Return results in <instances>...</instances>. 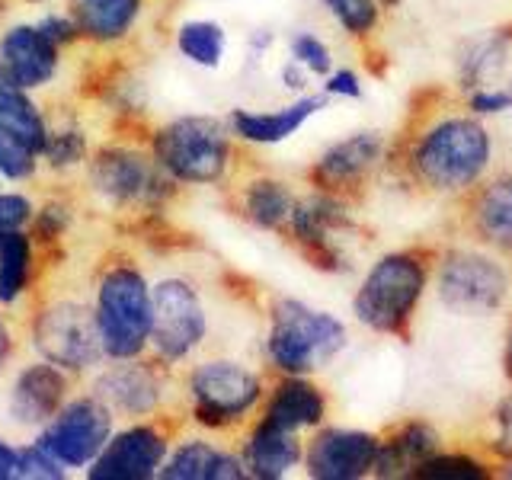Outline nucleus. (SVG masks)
<instances>
[{
	"label": "nucleus",
	"instance_id": "nucleus-1",
	"mask_svg": "<svg viewBox=\"0 0 512 480\" xmlns=\"http://www.w3.org/2000/svg\"><path fill=\"white\" fill-rule=\"evenodd\" d=\"M96 330L103 356L138 359L151 340V285L135 266H112L96 288Z\"/></svg>",
	"mask_w": 512,
	"mask_h": 480
},
{
	"label": "nucleus",
	"instance_id": "nucleus-2",
	"mask_svg": "<svg viewBox=\"0 0 512 480\" xmlns=\"http://www.w3.org/2000/svg\"><path fill=\"white\" fill-rule=\"evenodd\" d=\"M343 346L346 330L336 317L292 298L276 301L266 340V352L276 368L288 375H308L314 368H324Z\"/></svg>",
	"mask_w": 512,
	"mask_h": 480
},
{
	"label": "nucleus",
	"instance_id": "nucleus-3",
	"mask_svg": "<svg viewBox=\"0 0 512 480\" xmlns=\"http://www.w3.org/2000/svg\"><path fill=\"white\" fill-rule=\"evenodd\" d=\"M154 164L176 183H218L231 160L228 128L208 116H183L154 135Z\"/></svg>",
	"mask_w": 512,
	"mask_h": 480
},
{
	"label": "nucleus",
	"instance_id": "nucleus-4",
	"mask_svg": "<svg viewBox=\"0 0 512 480\" xmlns=\"http://www.w3.org/2000/svg\"><path fill=\"white\" fill-rule=\"evenodd\" d=\"M423 266L407 253H391L368 272L352 311L365 327L378 333H400L423 295Z\"/></svg>",
	"mask_w": 512,
	"mask_h": 480
},
{
	"label": "nucleus",
	"instance_id": "nucleus-5",
	"mask_svg": "<svg viewBox=\"0 0 512 480\" xmlns=\"http://www.w3.org/2000/svg\"><path fill=\"white\" fill-rule=\"evenodd\" d=\"M490 160V138L471 119H448L436 125L416 148V170L439 189L471 186Z\"/></svg>",
	"mask_w": 512,
	"mask_h": 480
},
{
	"label": "nucleus",
	"instance_id": "nucleus-6",
	"mask_svg": "<svg viewBox=\"0 0 512 480\" xmlns=\"http://www.w3.org/2000/svg\"><path fill=\"white\" fill-rule=\"evenodd\" d=\"M208 330V317L199 292L186 279L170 276L151 288V340L154 356L173 365L199 349Z\"/></svg>",
	"mask_w": 512,
	"mask_h": 480
},
{
	"label": "nucleus",
	"instance_id": "nucleus-7",
	"mask_svg": "<svg viewBox=\"0 0 512 480\" xmlns=\"http://www.w3.org/2000/svg\"><path fill=\"white\" fill-rule=\"evenodd\" d=\"M263 384L247 365L212 359L199 362L189 372V397H192V420L208 429H224L247 416L260 400Z\"/></svg>",
	"mask_w": 512,
	"mask_h": 480
},
{
	"label": "nucleus",
	"instance_id": "nucleus-8",
	"mask_svg": "<svg viewBox=\"0 0 512 480\" xmlns=\"http://www.w3.org/2000/svg\"><path fill=\"white\" fill-rule=\"evenodd\" d=\"M32 343L45 362L64 368V372H84V368L106 359L93 308L71 298L48 304L36 314Z\"/></svg>",
	"mask_w": 512,
	"mask_h": 480
},
{
	"label": "nucleus",
	"instance_id": "nucleus-9",
	"mask_svg": "<svg viewBox=\"0 0 512 480\" xmlns=\"http://www.w3.org/2000/svg\"><path fill=\"white\" fill-rule=\"evenodd\" d=\"M112 436V410L100 397H77L61 404L45 423L39 445L64 468H87Z\"/></svg>",
	"mask_w": 512,
	"mask_h": 480
},
{
	"label": "nucleus",
	"instance_id": "nucleus-10",
	"mask_svg": "<svg viewBox=\"0 0 512 480\" xmlns=\"http://www.w3.org/2000/svg\"><path fill=\"white\" fill-rule=\"evenodd\" d=\"M90 186L112 205H157L173 192V180L132 148H103L90 160Z\"/></svg>",
	"mask_w": 512,
	"mask_h": 480
},
{
	"label": "nucleus",
	"instance_id": "nucleus-11",
	"mask_svg": "<svg viewBox=\"0 0 512 480\" xmlns=\"http://www.w3.org/2000/svg\"><path fill=\"white\" fill-rule=\"evenodd\" d=\"M48 125L20 87H0V176L29 180L45 151Z\"/></svg>",
	"mask_w": 512,
	"mask_h": 480
},
{
	"label": "nucleus",
	"instance_id": "nucleus-12",
	"mask_svg": "<svg viewBox=\"0 0 512 480\" xmlns=\"http://www.w3.org/2000/svg\"><path fill=\"white\" fill-rule=\"evenodd\" d=\"M167 458V439L154 426H128L109 436L100 455L90 461V480H151Z\"/></svg>",
	"mask_w": 512,
	"mask_h": 480
},
{
	"label": "nucleus",
	"instance_id": "nucleus-13",
	"mask_svg": "<svg viewBox=\"0 0 512 480\" xmlns=\"http://www.w3.org/2000/svg\"><path fill=\"white\" fill-rule=\"evenodd\" d=\"M442 301L452 311L464 314H487L506 295V276L493 260L477 253L452 256L442 269Z\"/></svg>",
	"mask_w": 512,
	"mask_h": 480
},
{
	"label": "nucleus",
	"instance_id": "nucleus-14",
	"mask_svg": "<svg viewBox=\"0 0 512 480\" xmlns=\"http://www.w3.org/2000/svg\"><path fill=\"white\" fill-rule=\"evenodd\" d=\"M378 439L368 432L327 429L308 448V474L317 480H356L375 468Z\"/></svg>",
	"mask_w": 512,
	"mask_h": 480
},
{
	"label": "nucleus",
	"instance_id": "nucleus-15",
	"mask_svg": "<svg viewBox=\"0 0 512 480\" xmlns=\"http://www.w3.org/2000/svg\"><path fill=\"white\" fill-rule=\"evenodd\" d=\"M0 64L13 87H45L58 71V45L39 26H13L0 39Z\"/></svg>",
	"mask_w": 512,
	"mask_h": 480
},
{
	"label": "nucleus",
	"instance_id": "nucleus-16",
	"mask_svg": "<svg viewBox=\"0 0 512 480\" xmlns=\"http://www.w3.org/2000/svg\"><path fill=\"white\" fill-rule=\"evenodd\" d=\"M288 221H292V231L298 237L301 250L308 253V260L317 269H343L340 253H336L333 240H330L333 231H340L349 224L340 202H333L330 196H317L311 202H295Z\"/></svg>",
	"mask_w": 512,
	"mask_h": 480
},
{
	"label": "nucleus",
	"instance_id": "nucleus-17",
	"mask_svg": "<svg viewBox=\"0 0 512 480\" xmlns=\"http://www.w3.org/2000/svg\"><path fill=\"white\" fill-rule=\"evenodd\" d=\"M68 397V375L52 362L26 365L13 381L10 410L20 423H48Z\"/></svg>",
	"mask_w": 512,
	"mask_h": 480
},
{
	"label": "nucleus",
	"instance_id": "nucleus-18",
	"mask_svg": "<svg viewBox=\"0 0 512 480\" xmlns=\"http://www.w3.org/2000/svg\"><path fill=\"white\" fill-rule=\"evenodd\" d=\"M96 397L112 413H128V416H144L160 404V381L154 368L141 365L135 359H125L122 365L109 368L106 375L96 381Z\"/></svg>",
	"mask_w": 512,
	"mask_h": 480
},
{
	"label": "nucleus",
	"instance_id": "nucleus-19",
	"mask_svg": "<svg viewBox=\"0 0 512 480\" xmlns=\"http://www.w3.org/2000/svg\"><path fill=\"white\" fill-rule=\"evenodd\" d=\"M324 106H327V96H304V100L285 106L279 112L234 109L231 112V128H234L237 138H244L250 144H279L285 138H292L298 128Z\"/></svg>",
	"mask_w": 512,
	"mask_h": 480
},
{
	"label": "nucleus",
	"instance_id": "nucleus-20",
	"mask_svg": "<svg viewBox=\"0 0 512 480\" xmlns=\"http://www.w3.org/2000/svg\"><path fill=\"white\" fill-rule=\"evenodd\" d=\"M298 461H301V442L295 432L269 423L263 416V423L250 432L247 448H244L247 474L260 480H279L292 471Z\"/></svg>",
	"mask_w": 512,
	"mask_h": 480
},
{
	"label": "nucleus",
	"instance_id": "nucleus-21",
	"mask_svg": "<svg viewBox=\"0 0 512 480\" xmlns=\"http://www.w3.org/2000/svg\"><path fill=\"white\" fill-rule=\"evenodd\" d=\"M164 480H240L247 477L244 461L221 452V448L208 445L202 439L183 442L170 458L160 464V474Z\"/></svg>",
	"mask_w": 512,
	"mask_h": 480
},
{
	"label": "nucleus",
	"instance_id": "nucleus-22",
	"mask_svg": "<svg viewBox=\"0 0 512 480\" xmlns=\"http://www.w3.org/2000/svg\"><path fill=\"white\" fill-rule=\"evenodd\" d=\"M378 157H381V138L372 132H359L340 144H333V148L317 160L314 180L317 186H327V189L352 186L375 167Z\"/></svg>",
	"mask_w": 512,
	"mask_h": 480
},
{
	"label": "nucleus",
	"instance_id": "nucleus-23",
	"mask_svg": "<svg viewBox=\"0 0 512 480\" xmlns=\"http://www.w3.org/2000/svg\"><path fill=\"white\" fill-rule=\"evenodd\" d=\"M141 13V0H71V16L80 36L93 42H119Z\"/></svg>",
	"mask_w": 512,
	"mask_h": 480
},
{
	"label": "nucleus",
	"instance_id": "nucleus-24",
	"mask_svg": "<svg viewBox=\"0 0 512 480\" xmlns=\"http://www.w3.org/2000/svg\"><path fill=\"white\" fill-rule=\"evenodd\" d=\"M324 394H320L314 384H308L304 378L292 375L288 381H282L276 391H272V400L266 407V420L276 423L282 429H304V426H317L324 420Z\"/></svg>",
	"mask_w": 512,
	"mask_h": 480
},
{
	"label": "nucleus",
	"instance_id": "nucleus-25",
	"mask_svg": "<svg viewBox=\"0 0 512 480\" xmlns=\"http://www.w3.org/2000/svg\"><path fill=\"white\" fill-rule=\"evenodd\" d=\"M439 436L426 426H407L400 429L391 442L378 445V458H375V474L378 477H400L410 474L416 464L426 461L429 455H436Z\"/></svg>",
	"mask_w": 512,
	"mask_h": 480
},
{
	"label": "nucleus",
	"instance_id": "nucleus-26",
	"mask_svg": "<svg viewBox=\"0 0 512 480\" xmlns=\"http://www.w3.org/2000/svg\"><path fill=\"white\" fill-rule=\"evenodd\" d=\"M32 276V240L23 228L0 237V304H13Z\"/></svg>",
	"mask_w": 512,
	"mask_h": 480
},
{
	"label": "nucleus",
	"instance_id": "nucleus-27",
	"mask_svg": "<svg viewBox=\"0 0 512 480\" xmlns=\"http://www.w3.org/2000/svg\"><path fill=\"white\" fill-rule=\"evenodd\" d=\"M295 199L279 180H253L244 189V212L256 228H282L292 215Z\"/></svg>",
	"mask_w": 512,
	"mask_h": 480
},
{
	"label": "nucleus",
	"instance_id": "nucleus-28",
	"mask_svg": "<svg viewBox=\"0 0 512 480\" xmlns=\"http://www.w3.org/2000/svg\"><path fill=\"white\" fill-rule=\"evenodd\" d=\"M224 29L208 20H189L176 32V48L199 68H218L224 58Z\"/></svg>",
	"mask_w": 512,
	"mask_h": 480
},
{
	"label": "nucleus",
	"instance_id": "nucleus-29",
	"mask_svg": "<svg viewBox=\"0 0 512 480\" xmlns=\"http://www.w3.org/2000/svg\"><path fill=\"white\" fill-rule=\"evenodd\" d=\"M477 228L490 240L512 247V180L493 183L477 202Z\"/></svg>",
	"mask_w": 512,
	"mask_h": 480
},
{
	"label": "nucleus",
	"instance_id": "nucleus-30",
	"mask_svg": "<svg viewBox=\"0 0 512 480\" xmlns=\"http://www.w3.org/2000/svg\"><path fill=\"white\" fill-rule=\"evenodd\" d=\"M87 154V141L80 128H61V132H48L45 138V151L42 157L48 160V167L64 170V167H74L80 164Z\"/></svg>",
	"mask_w": 512,
	"mask_h": 480
},
{
	"label": "nucleus",
	"instance_id": "nucleus-31",
	"mask_svg": "<svg viewBox=\"0 0 512 480\" xmlns=\"http://www.w3.org/2000/svg\"><path fill=\"white\" fill-rule=\"evenodd\" d=\"M410 477H420V480H480L484 471L477 468L471 458H448V455H439V458H426L420 461L416 468L410 471Z\"/></svg>",
	"mask_w": 512,
	"mask_h": 480
},
{
	"label": "nucleus",
	"instance_id": "nucleus-32",
	"mask_svg": "<svg viewBox=\"0 0 512 480\" xmlns=\"http://www.w3.org/2000/svg\"><path fill=\"white\" fill-rule=\"evenodd\" d=\"M64 471H68V468L58 464L39 442L29 445V448H16V471H13V477H20V480H61Z\"/></svg>",
	"mask_w": 512,
	"mask_h": 480
},
{
	"label": "nucleus",
	"instance_id": "nucleus-33",
	"mask_svg": "<svg viewBox=\"0 0 512 480\" xmlns=\"http://www.w3.org/2000/svg\"><path fill=\"white\" fill-rule=\"evenodd\" d=\"M336 20H340L343 29H349L352 36H362L375 26L378 20V7L375 0H320Z\"/></svg>",
	"mask_w": 512,
	"mask_h": 480
},
{
	"label": "nucleus",
	"instance_id": "nucleus-34",
	"mask_svg": "<svg viewBox=\"0 0 512 480\" xmlns=\"http://www.w3.org/2000/svg\"><path fill=\"white\" fill-rule=\"evenodd\" d=\"M292 61H298L301 68L314 74H330V48L317 36H308V32L292 39Z\"/></svg>",
	"mask_w": 512,
	"mask_h": 480
},
{
	"label": "nucleus",
	"instance_id": "nucleus-35",
	"mask_svg": "<svg viewBox=\"0 0 512 480\" xmlns=\"http://www.w3.org/2000/svg\"><path fill=\"white\" fill-rule=\"evenodd\" d=\"M68 224H71V208L61 202H48L36 215V237L42 244H55V240L68 231Z\"/></svg>",
	"mask_w": 512,
	"mask_h": 480
},
{
	"label": "nucleus",
	"instance_id": "nucleus-36",
	"mask_svg": "<svg viewBox=\"0 0 512 480\" xmlns=\"http://www.w3.org/2000/svg\"><path fill=\"white\" fill-rule=\"evenodd\" d=\"M32 221V205L26 196H16V192H0V237L7 231L26 228Z\"/></svg>",
	"mask_w": 512,
	"mask_h": 480
},
{
	"label": "nucleus",
	"instance_id": "nucleus-37",
	"mask_svg": "<svg viewBox=\"0 0 512 480\" xmlns=\"http://www.w3.org/2000/svg\"><path fill=\"white\" fill-rule=\"evenodd\" d=\"M39 29H42L45 36L52 39L58 48H61V45H71V42L80 36V32H77V23H74V16H61V13H48V16H42Z\"/></svg>",
	"mask_w": 512,
	"mask_h": 480
},
{
	"label": "nucleus",
	"instance_id": "nucleus-38",
	"mask_svg": "<svg viewBox=\"0 0 512 480\" xmlns=\"http://www.w3.org/2000/svg\"><path fill=\"white\" fill-rule=\"evenodd\" d=\"M327 93L330 96H349V100H359V96H362L359 77L352 74V71H336L327 80Z\"/></svg>",
	"mask_w": 512,
	"mask_h": 480
},
{
	"label": "nucleus",
	"instance_id": "nucleus-39",
	"mask_svg": "<svg viewBox=\"0 0 512 480\" xmlns=\"http://www.w3.org/2000/svg\"><path fill=\"white\" fill-rule=\"evenodd\" d=\"M496 420H500V436H496V452L500 455H512V397L500 407L496 413Z\"/></svg>",
	"mask_w": 512,
	"mask_h": 480
},
{
	"label": "nucleus",
	"instance_id": "nucleus-40",
	"mask_svg": "<svg viewBox=\"0 0 512 480\" xmlns=\"http://www.w3.org/2000/svg\"><path fill=\"white\" fill-rule=\"evenodd\" d=\"M471 103L477 112H500L509 109V93H477Z\"/></svg>",
	"mask_w": 512,
	"mask_h": 480
},
{
	"label": "nucleus",
	"instance_id": "nucleus-41",
	"mask_svg": "<svg viewBox=\"0 0 512 480\" xmlns=\"http://www.w3.org/2000/svg\"><path fill=\"white\" fill-rule=\"evenodd\" d=\"M16 471V448L0 439V480H13Z\"/></svg>",
	"mask_w": 512,
	"mask_h": 480
},
{
	"label": "nucleus",
	"instance_id": "nucleus-42",
	"mask_svg": "<svg viewBox=\"0 0 512 480\" xmlns=\"http://www.w3.org/2000/svg\"><path fill=\"white\" fill-rule=\"evenodd\" d=\"M282 80H285V87H292V90H301L304 87V74L298 71V61L285 64V68H282Z\"/></svg>",
	"mask_w": 512,
	"mask_h": 480
},
{
	"label": "nucleus",
	"instance_id": "nucleus-43",
	"mask_svg": "<svg viewBox=\"0 0 512 480\" xmlns=\"http://www.w3.org/2000/svg\"><path fill=\"white\" fill-rule=\"evenodd\" d=\"M10 349H13V340H10V333H7V327H4V320H0V365L7 362Z\"/></svg>",
	"mask_w": 512,
	"mask_h": 480
},
{
	"label": "nucleus",
	"instance_id": "nucleus-44",
	"mask_svg": "<svg viewBox=\"0 0 512 480\" xmlns=\"http://www.w3.org/2000/svg\"><path fill=\"white\" fill-rule=\"evenodd\" d=\"M0 87H10V77H7V71H4V64H0Z\"/></svg>",
	"mask_w": 512,
	"mask_h": 480
},
{
	"label": "nucleus",
	"instance_id": "nucleus-45",
	"mask_svg": "<svg viewBox=\"0 0 512 480\" xmlns=\"http://www.w3.org/2000/svg\"><path fill=\"white\" fill-rule=\"evenodd\" d=\"M506 93H509V106H512V87H509V90H506Z\"/></svg>",
	"mask_w": 512,
	"mask_h": 480
},
{
	"label": "nucleus",
	"instance_id": "nucleus-46",
	"mask_svg": "<svg viewBox=\"0 0 512 480\" xmlns=\"http://www.w3.org/2000/svg\"><path fill=\"white\" fill-rule=\"evenodd\" d=\"M388 4H394V0H388Z\"/></svg>",
	"mask_w": 512,
	"mask_h": 480
},
{
	"label": "nucleus",
	"instance_id": "nucleus-47",
	"mask_svg": "<svg viewBox=\"0 0 512 480\" xmlns=\"http://www.w3.org/2000/svg\"><path fill=\"white\" fill-rule=\"evenodd\" d=\"M509 477H512V471H509Z\"/></svg>",
	"mask_w": 512,
	"mask_h": 480
}]
</instances>
